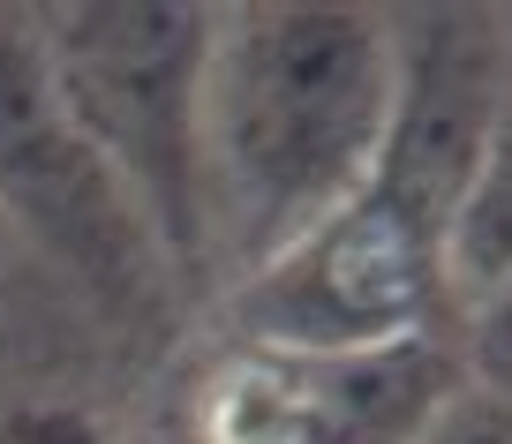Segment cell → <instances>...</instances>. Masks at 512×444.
<instances>
[{
	"mask_svg": "<svg viewBox=\"0 0 512 444\" xmlns=\"http://www.w3.org/2000/svg\"><path fill=\"white\" fill-rule=\"evenodd\" d=\"M400 31L369 8H234L211 38V256L234 279L369 189L400 121Z\"/></svg>",
	"mask_w": 512,
	"mask_h": 444,
	"instance_id": "obj_1",
	"label": "cell"
},
{
	"mask_svg": "<svg viewBox=\"0 0 512 444\" xmlns=\"http://www.w3.org/2000/svg\"><path fill=\"white\" fill-rule=\"evenodd\" d=\"M46 76L83 128L166 271L211 264L204 83L219 8L189 0H61L31 8Z\"/></svg>",
	"mask_w": 512,
	"mask_h": 444,
	"instance_id": "obj_2",
	"label": "cell"
},
{
	"mask_svg": "<svg viewBox=\"0 0 512 444\" xmlns=\"http://www.w3.org/2000/svg\"><path fill=\"white\" fill-rule=\"evenodd\" d=\"M445 219L369 174L362 196L249 264L226 286L241 347L302 354V362H362L430 339L445 309Z\"/></svg>",
	"mask_w": 512,
	"mask_h": 444,
	"instance_id": "obj_3",
	"label": "cell"
},
{
	"mask_svg": "<svg viewBox=\"0 0 512 444\" xmlns=\"http://www.w3.org/2000/svg\"><path fill=\"white\" fill-rule=\"evenodd\" d=\"M0 226H23L98 302L121 309L144 302L166 271L121 181L68 121L23 8H0Z\"/></svg>",
	"mask_w": 512,
	"mask_h": 444,
	"instance_id": "obj_4",
	"label": "cell"
},
{
	"mask_svg": "<svg viewBox=\"0 0 512 444\" xmlns=\"http://www.w3.org/2000/svg\"><path fill=\"white\" fill-rule=\"evenodd\" d=\"M445 399L452 369L430 339L362 362L226 347L189 392V444H415Z\"/></svg>",
	"mask_w": 512,
	"mask_h": 444,
	"instance_id": "obj_5",
	"label": "cell"
},
{
	"mask_svg": "<svg viewBox=\"0 0 512 444\" xmlns=\"http://www.w3.org/2000/svg\"><path fill=\"white\" fill-rule=\"evenodd\" d=\"M512 271V83L497 98L490 128H482L475 159H467V181L452 196L445 219V279L452 294H482L490 279Z\"/></svg>",
	"mask_w": 512,
	"mask_h": 444,
	"instance_id": "obj_6",
	"label": "cell"
},
{
	"mask_svg": "<svg viewBox=\"0 0 512 444\" xmlns=\"http://www.w3.org/2000/svg\"><path fill=\"white\" fill-rule=\"evenodd\" d=\"M467 369L482 392H512V271L467 294Z\"/></svg>",
	"mask_w": 512,
	"mask_h": 444,
	"instance_id": "obj_7",
	"label": "cell"
},
{
	"mask_svg": "<svg viewBox=\"0 0 512 444\" xmlns=\"http://www.w3.org/2000/svg\"><path fill=\"white\" fill-rule=\"evenodd\" d=\"M415 444H512V392L452 384V399L415 429Z\"/></svg>",
	"mask_w": 512,
	"mask_h": 444,
	"instance_id": "obj_8",
	"label": "cell"
},
{
	"mask_svg": "<svg viewBox=\"0 0 512 444\" xmlns=\"http://www.w3.org/2000/svg\"><path fill=\"white\" fill-rule=\"evenodd\" d=\"M0 444H128V437L83 407H16L0 414Z\"/></svg>",
	"mask_w": 512,
	"mask_h": 444,
	"instance_id": "obj_9",
	"label": "cell"
},
{
	"mask_svg": "<svg viewBox=\"0 0 512 444\" xmlns=\"http://www.w3.org/2000/svg\"><path fill=\"white\" fill-rule=\"evenodd\" d=\"M0 279H8V249H0Z\"/></svg>",
	"mask_w": 512,
	"mask_h": 444,
	"instance_id": "obj_10",
	"label": "cell"
}]
</instances>
